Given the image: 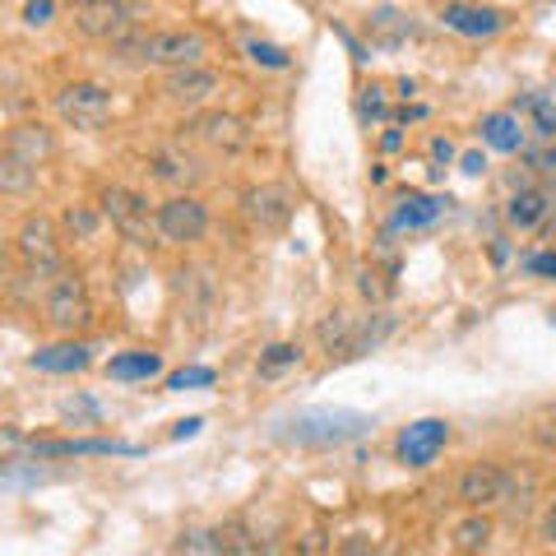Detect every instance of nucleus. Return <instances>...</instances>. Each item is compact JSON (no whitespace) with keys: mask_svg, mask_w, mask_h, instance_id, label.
I'll use <instances>...</instances> for the list:
<instances>
[{"mask_svg":"<svg viewBox=\"0 0 556 556\" xmlns=\"http://www.w3.org/2000/svg\"><path fill=\"white\" fill-rule=\"evenodd\" d=\"M455 547L464 556H482L486 547H492V519H486L482 510H473L468 519H459L455 525Z\"/></svg>","mask_w":556,"mask_h":556,"instance_id":"nucleus-22","label":"nucleus"},{"mask_svg":"<svg viewBox=\"0 0 556 556\" xmlns=\"http://www.w3.org/2000/svg\"><path fill=\"white\" fill-rule=\"evenodd\" d=\"M159 371H163L159 353H144V348H139V353H121V357L108 362V376L112 380H153Z\"/></svg>","mask_w":556,"mask_h":556,"instance_id":"nucleus-21","label":"nucleus"},{"mask_svg":"<svg viewBox=\"0 0 556 556\" xmlns=\"http://www.w3.org/2000/svg\"><path fill=\"white\" fill-rule=\"evenodd\" d=\"M159 237L172 241V247H190V241H200L208 232V208L200 195H172L159 204Z\"/></svg>","mask_w":556,"mask_h":556,"instance_id":"nucleus-8","label":"nucleus"},{"mask_svg":"<svg viewBox=\"0 0 556 556\" xmlns=\"http://www.w3.org/2000/svg\"><path fill=\"white\" fill-rule=\"evenodd\" d=\"M51 14H56V5H51V0H28V5H24V24L42 28V24H51Z\"/></svg>","mask_w":556,"mask_h":556,"instance_id":"nucleus-32","label":"nucleus"},{"mask_svg":"<svg viewBox=\"0 0 556 556\" xmlns=\"http://www.w3.org/2000/svg\"><path fill=\"white\" fill-rule=\"evenodd\" d=\"M0 153L24 159L28 167H42V163H51V153H56V135H51L42 121H20V126L5 130V149Z\"/></svg>","mask_w":556,"mask_h":556,"instance_id":"nucleus-13","label":"nucleus"},{"mask_svg":"<svg viewBox=\"0 0 556 556\" xmlns=\"http://www.w3.org/2000/svg\"><path fill=\"white\" fill-rule=\"evenodd\" d=\"M529 274L552 278V283H556V251H538V255H529Z\"/></svg>","mask_w":556,"mask_h":556,"instance_id":"nucleus-33","label":"nucleus"},{"mask_svg":"<svg viewBox=\"0 0 556 556\" xmlns=\"http://www.w3.org/2000/svg\"><path fill=\"white\" fill-rule=\"evenodd\" d=\"M298 357H302V353H298L292 343H274L269 353H265V362H260V367H265V371H278V367H292Z\"/></svg>","mask_w":556,"mask_h":556,"instance_id":"nucleus-31","label":"nucleus"},{"mask_svg":"<svg viewBox=\"0 0 556 556\" xmlns=\"http://www.w3.org/2000/svg\"><path fill=\"white\" fill-rule=\"evenodd\" d=\"M417 556H422V552H417Z\"/></svg>","mask_w":556,"mask_h":556,"instance_id":"nucleus-43","label":"nucleus"},{"mask_svg":"<svg viewBox=\"0 0 556 556\" xmlns=\"http://www.w3.org/2000/svg\"><path fill=\"white\" fill-rule=\"evenodd\" d=\"M501 492H506V468L492 464V459H482V464H468L464 473H459V486H455V496H459V506L468 510H482V506H496Z\"/></svg>","mask_w":556,"mask_h":556,"instance_id":"nucleus-12","label":"nucleus"},{"mask_svg":"<svg viewBox=\"0 0 556 556\" xmlns=\"http://www.w3.org/2000/svg\"><path fill=\"white\" fill-rule=\"evenodd\" d=\"M445 441H450V422H441V417H422V422L399 431L394 450H399V459H404L408 468H427L445 450Z\"/></svg>","mask_w":556,"mask_h":556,"instance_id":"nucleus-10","label":"nucleus"},{"mask_svg":"<svg viewBox=\"0 0 556 556\" xmlns=\"http://www.w3.org/2000/svg\"><path fill=\"white\" fill-rule=\"evenodd\" d=\"M153 167H159V177H163V181L200 177V167H195V159H190V153H181V149H163V153H159V159H153Z\"/></svg>","mask_w":556,"mask_h":556,"instance_id":"nucleus-25","label":"nucleus"},{"mask_svg":"<svg viewBox=\"0 0 556 556\" xmlns=\"http://www.w3.org/2000/svg\"><path fill=\"white\" fill-rule=\"evenodd\" d=\"M47 320L61 329V334H75V329H89L93 325V298L84 288V278L75 274H61L47 292Z\"/></svg>","mask_w":556,"mask_h":556,"instance_id":"nucleus-7","label":"nucleus"},{"mask_svg":"<svg viewBox=\"0 0 556 556\" xmlns=\"http://www.w3.org/2000/svg\"><path fill=\"white\" fill-rule=\"evenodd\" d=\"M459 167H464V177H482V172H486V159H482V153H464Z\"/></svg>","mask_w":556,"mask_h":556,"instance_id":"nucleus-35","label":"nucleus"},{"mask_svg":"<svg viewBox=\"0 0 556 556\" xmlns=\"http://www.w3.org/2000/svg\"><path fill=\"white\" fill-rule=\"evenodd\" d=\"M357 112H362V121H380V116H386V89H380V84H371V89H362Z\"/></svg>","mask_w":556,"mask_h":556,"instance_id":"nucleus-28","label":"nucleus"},{"mask_svg":"<svg viewBox=\"0 0 556 556\" xmlns=\"http://www.w3.org/2000/svg\"><path fill=\"white\" fill-rule=\"evenodd\" d=\"M75 5H93V0H75Z\"/></svg>","mask_w":556,"mask_h":556,"instance_id":"nucleus-40","label":"nucleus"},{"mask_svg":"<svg viewBox=\"0 0 556 556\" xmlns=\"http://www.w3.org/2000/svg\"><path fill=\"white\" fill-rule=\"evenodd\" d=\"M538 538H543L547 547H556V501H547L543 519H538Z\"/></svg>","mask_w":556,"mask_h":556,"instance_id":"nucleus-34","label":"nucleus"},{"mask_svg":"<svg viewBox=\"0 0 556 556\" xmlns=\"http://www.w3.org/2000/svg\"><path fill=\"white\" fill-rule=\"evenodd\" d=\"M200 427H204V417H186V422H177V427H172V437H177V441H181V437H195Z\"/></svg>","mask_w":556,"mask_h":556,"instance_id":"nucleus-37","label":"nucleus"},{"mask_svg":"<svg viewBox=\"0 0 556 556\" xmlns=\"http://www.w3.org/2000/svg\"><path fill=\"white\" fill-rule=\"evenodd\" d=\"M98 214L112 218V228L126 241H149V228H159V218L149 214V200L135 195L126 186H108L98 195Z\"/></svg>","mask_w":556,"mask_h":556,"instance_id":"nucleus-6","label":"nucleus"},{"mask_svg":"<svg viewBox=\"0 0 556 556\" xmlns=\"http://www.w3.org/2000/svg\"><path fill=\"white\" fill-rule=\"evenodd\" d=\"M478 130H482V144L496 149V153H519L525 149V126H519L515 112H486Z\"/></svg>","mask_w":556,"mask_h":556,"instance_id":"nucleus-16","label":"nucleus"},{"mask_svg":"<svg viewBox=\"0 0 556 556\" xmlns=\"http://www.w3.org/2000/svg\"><path fill=\"white\" fill-rule=\"evenodd\" d=\"M431 159L450 163V159H455V144H450V139H431Z\"/></svg>","mask_w":556,"mask_h":556,"instance_id":"nucleus-36","label":"nucleus"},{"mask_svg":"<svg viewBox=\"0 0 556 556\" xmlns=\"http://www.w3.org/2000/svg\"><path fill=\"white\" fill-rule=\"evenodd\" d=\"M181 556H228V547L218 543V529L214 533L190 529V533H181Z\"/></svg>","mask_w":556,"mask_h":556,"instance_id":"nucleus-26","label":"nucleus"},{"mask_svg":"<svg viewBox=\"0 0 556 556\" xmlns=\"http://www.w3.org/2000/svg\"><path fill=\"white\" fill-rule=\"evenodd\" d=\"M33 367L51 371V376H75V371L89 367V348L84 343H51L42 353H33Z\"/></svg>","mask_w":556,"mask_h":556,"instance_id":"nucleus-17","label":"nucleus"},{"mask_svg":"<svg viewBox=\"0 0 556 556\" xmlns=\"http://www.w3.org/2000/svg\"><path fill=\"white\" fill-rule=\"evenodd\" d=\"M367 33H371V38L376 42H386V47H399V42H404V38H413V20H408V14H399L394 5H380L376 14H371V24H367Z\"/></svg>","mask_w":556,"mask_h":556,"instance_id":"nucleus-19","label":"nucleus"},{"mask_svg":"<svg viewBox=\"0 0 556 556\" xmlns=\"http://www.w3.org/2000/svg\"><path fill=\"white\" fill-rule=\"evenodd\" d=\"M506 214H510V223L519 232H529V228H538V223L547 218V195H543V190H519Z\"/></svg>","mask_w":556,"mask_h":556,"instance_id":"nucleus-23","label":"nucleus"},{"mask_svg":"<svg viewBox=\"0 0 556 556\" xmlns=\"http://www.w3.org/2000/svg\"><path fill=\"white\" fill-rule=\"evenodd\" d=\"M371 556H394V552H371Z\"/></svg>","mask_w":556,"mask_h":556,"instance_id":"nucleus-41","label":"nucleus"},{"mask_svg":"<svg viewBox=\"0 0 556 556\" xmlns=\"http://www.w3.org/2000/svg\"><path fill=\"white\" fill-rule=\"evenodd\" d=\"M121 56L144 61V65H163V70H190L204 65L208 56V38L200 28H167V33H135V38H121Z\"/></svg>","mask_w":556,"mask_h":556,"instance_id":"nucleus-2","label":"nucleus"},{"mask_svg":"<svg viewBox=\"0 0 556 556\" xmlns=\"http://www.w3.org/2000/svg\"><path fill=\"white\" fill-rule=\"evenodd\" d=\"M552 325H556V316H552Z\"/></svg>","mask_w":556,"mask_h":556,"instance_id":"nucleus-42","label":"nucleus"},{"mask_svg":"<svg viewBox=\"0 0 556 556\" xmlns=\"http://www.w3.org/2000/svg\"><path fill=\"white\" fill-rule=\"evenodd\" d=\"M437 214H441V200L422 195V190H408L394 204V228H427V223H437Z\"/></svg>","mask_w":556,"mask_h":556,"instance_id":"nucleus-18","label":"nucleus"},{"mask_svg":"<svg viewBox=\"0 0 556 556\" xmlns=\"http://www.w3.org/2000/svg\"><path fill=\"white\" fill-rule=\"evenodd\" d=\"M208 93H218V70H208V65L172 70L167 84H163V98L177 102V108H200Z\"/></svg>","mask_w":556,"mask_h":556,"instance_id":"nucleus-15","label":"nucleus"},{"mask_svg":"<svg viewBox=\"0 0 556 556\" xmlns=\"http://www.w3.org/2000/svg\"><path fill=\"white\" fill-rule=\"evenodd\" d=\"M139 5H126V0H93V5H79L75 10V28L93 42H121L130 38L135 24H139Z\"/></svg>","mask_w":556,"mask_h":556,"instance_id":"nucleus-5","label":"nucleus"},{"mask_svg":"<svg viewBox=\"0 0 556 556\" xmlns=\"http://www.w3.org/2000/svg\"><path fill=\"white\" fill-rule=\"evenodd\" d=\"M525 108L533 112V121H538V130L543 135H556V108L547 98H525Z\"/></svg>","mask_w":556,"mask_h":556,"instance_id":"nucleus-30","label":"nucleus"},{"mask_svg":"<svg viewBox=\"0 0 556 556\" xmlns=\"http://www.w3.org/2000/svg\"><path fill=\"white\" fill-rule=\"evenodd\" d=\"M247 51H251V61H255V65H269V70H283V65H288V51H283V47H269V42H251Z\"/></svg>","mask_w":556,"mask_h":556,"instance_id":"nucleus-29","label":"nucleus"},{"mask_svg":"<svg viewBox=\"0 0 556 556\" xmlns=\"http://www.w3.org/2000/svg\"><path fill=\"white\" fill-rule=\"evenodd\" d=\"M14 251H20L24 269H33V274H61V232L47 214H28L20 223Z\"/></svg>","mask_w":556,"mask_h":556,"instance_id":"nucleus-4","label":"nucleus"},{"mask_svg":"<svg viewBox=\"0 0 556 556\" xmlns=\"http://www.w3.org/2000/svg\"><path fill=\"white\" fill-rule=\"evenodd\" d=\"M98 208H89V204H75V208H65V218H61V228H65V237H75V241H93L98 237Z\"/></svg>","mask_w":556,"mask_h":556,"instance_id":"nucleus-24","label":"nucleus"},{"mask_svg":"<svg viewBox=\"0 0 556 556\" xmlns=\"http://www.w3.org/2000/svg\"><path fill=\"white\" fill-rule=\"evenodd\" d=\"M204 386H214V371L208 367H181L167 376V390H204Z\"/></svg>","mask_w":556,"mask_h":556,"instance_id":"nucleus-27","label":"nucleus"},{"mask_svg":"<svg viewBox=\"0 0 556 556\" xmlns=\"http://www.w3.org/2000/svg\"><path fill=\"white\" fill-rule=\"evenodd\" d=\"M343 556H371V547L362 543V533H353V538H348V547H343Z\"/></svg>","mask_w":556,"mask_h":556,"instance_id":"nucleus-38","label":"nucleus"},{"mask_svg":"<svg viewBox=\"0 0 556 556\" xmlns=\"http://www.w3.org/2000/svg\"><path fill=\"white\" fill-rule=\"evenodd\" d=\"M0 274H5V232H0Z\"/></svg>","mask_w":556,"mask_h":556,"instance_id":"nucleus-39","label":"nucleus"},{"mask_svg":"<svg viewBox=\"0 0 556 556\" xmlns=\"http://www.w3.org/2000/svg\"><path fill=\"white\" fill-rule=\"evenodd\" d=\"M445 28L464 33V38H496L501 28H506V14L492 10V5H468V0H450L441 10Z\"/></svg>","mask_w":556,"mask_h":556,"instance_id":"nucleus-14","label":"nucleus"},{"mask_svg":"<svg viewBox=\"0 0 556 556\" xmlns=\"http://www.w3.org/2000/svg\"><path fill=\"white\" fill-rule=\"evenodd\" d=\"M190 135L200 139V144L208 149H218V153H241L251 144V130H247V121L232 116V112H200L195 121L186 126Z\"/></svg>","mask_w":556,"mask_h":556,"instance_id":"nucleus-11","label":"nucleus"},{"mask_svg":"<svg viewBox=\"0 0 556 556\" xmlns=\"http://www.w3.org/2000/svg\"><path fill=\"white\" fill-rule=\"evenodd\" d=\"M38 172L42 167H28L24 159L0 153V195H33L38 190Z\"/></svg>","mask_w":556,"mask_h":556,"instance_id":"nucleus-20","label":"nucleus"},{"mask_svg":"<svg viewBox=\"0 0 556 556\" xmlns=\"http://www.w3.org/2000/svg\"><path fill=\"white\" fill-rule=\"evenodd\" d=\"M376 422L357 408H302L298 417H288L283 427L274 431L278 441L288 445H311V450H329V445H348L357 437H367Z\"/></svg>","mask_w":556,"mask_h":556,"instance_id":"nucleus-1","label":"nucleus"},{"mask_svg":"<svg viewBox=\"0 0 556 556\" xmlns=\"http://www.w3.org/2000/svg\"><path fill=\"white\" fill-rule=\"evenodd\" d=\"M56 112H61L65 126L93 135V130H102L112 121V93L102 89V84H93V79L65 84V89L56 93Z\"/></svg>","mask_w":556,"mask_h":556,"instance_id":"nucleus-3","label":"nucleus"},{"mask_svg":"<svg viewBox=\"0 0 556 556\" xmlns=\"http://www.w3.org/2000/svg\"><path fill=\"white\" fill-rule=\"evenodd\" d=\"M292 204L298 200H292V190L283 181H260L241 195V214H247L251 228H260V232H283L292 223Z\"/></svg>","mask_w":556,"mask_h":556,"instance_id":"nucleus-9","label":"nucleus"}]
</instances>
